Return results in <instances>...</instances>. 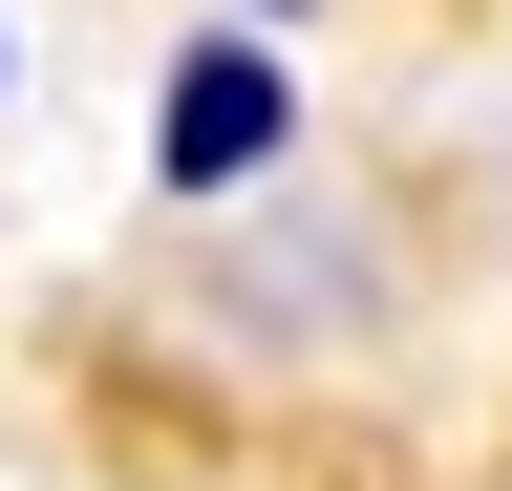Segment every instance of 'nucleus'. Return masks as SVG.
<instances>
[{
    "label": "nucleus",
    "instance_id": "obj_1",
    "mask_svg": "<svg viewBox=\"0 0 512 491\" xmlns=\"http://www.w3.org/2000/svg\"><path fill=\"white\" fill-rule=\"evenodd\" d=\"M256 150H278V65H256V43H214V65L171 86V171L214 193V171H256Z\"/></svg>",
    "mask_w": 512,
    "mask_h": 491
},
{
    "label": "nucleus",
    "instance_id": "obj_2",
    "mask_svg": "<svg viewBox=\"0 0 512 491\" xmlns=\"http://www.w3.org/2000/svg\"><path fill=\"white\" fill-rule=\"evenodd\" d=\"M256 22H299V0H256Z\"/></svg>",
    "mask_w": 512,
    "mask_h": 491
}]
</instances>
